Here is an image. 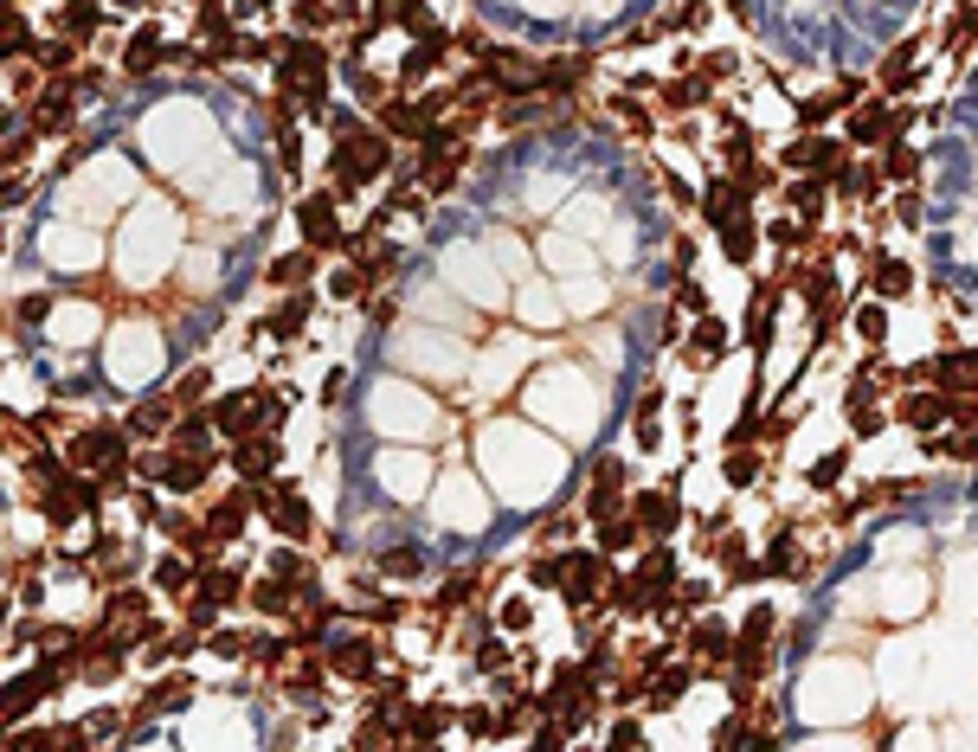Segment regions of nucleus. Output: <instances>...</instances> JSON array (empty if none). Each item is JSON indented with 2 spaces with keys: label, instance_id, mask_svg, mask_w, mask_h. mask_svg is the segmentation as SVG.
Listing matches in <instances>:
<instances>
[{
  "label": "nucleus",
  "instance_id": "nucleus-14",
  "mask_svg": "<svg viewBox=\"0 0 978 752\" xmlns=\"http://www.w3.org/2000/svg\"><path fill=\"white\" fill-rule=\"evenodd\" d=\"M934 386H940L946 399H978V354L972 347H953L934 361Z\"/></svg>",
  "mask_w": 978,
  "mask_h": 752
},
{
  "label": "nucleus",
  "instance_id": "nucleus-6",
  "mask_svg": "<svg viewBox=\"0 0 978 752\" xmlns=\"http://www.w3.org/2000/svg\"><path fill=\"white\" fill-rule=\"evenodd\" d=\"M77 104L84 97H77L72 84H45L33 104H26V129L33 136H65V129H77Z\"/></svg>",
  "mask_w": 978,
  "mask_h": 752
},
{
  "label": "nucleus",
  "instance_id": "nucleus-40",
  "mask_svg": "<svg viewBox=\"0 0 978 752\" xmlns=\"http://www.w3.org/2000/svg\"><path fill=\"white\" fill-rule=\"evenodd\" d=\"M380 572H386V579H418V572H425V554H418V547H386V554H380Z\"/></svg>",
  "mask_w": 978,
  "mask_h": 752
},
{
  "label": "nucleus",
  "instance_id": "nucleus-15",
  "mask_svg": "<svg viewBox=\"0 0 978 752\" xmlns=\"http://www.w3.org/2000/svg\"><path fill=\"white\" fill-rule=\"evenodd\" d=\"M277 463H284V451H277V438L264 431V438H245V444H232V470H238V483H270L277 476Z\"/></svg>",
  "mask_w": 978,
  "mask_h": 752
},
{
  "label": "nucleus",
  "instance_id": "nucleus-11",
  "mask_svg": "<svg viewBox=\"0 0 978 752\" xmlns=\"http://www.w3.org/2000/svg\"><path fill=\"white\" fill-rule=\"evenodd\" d=\"M322 663L348 681H374V663H380V643L374 637H336L322 643Z\"/></svg>",
  "mask_w": 978,
  "mask_h": 752
},
{
  "label": "nucleus",
  "instance_id": "nucleus-35",
  "mask_svg": "<svg viewBox=\"0 0 978 752\" xmlns=\"http://www.w3.org/2000/svg\"><path fill=\"white\" fill-rule=\"evenodd\" d=\"M857 335L869 341V347H882V335H889V302H857Z\"/></svg>",
  "mask_w": 978,
  "mask_h": 752
},
{
  "label": "nucleus",
  "instance_id": "nucleus-46",
  "mask_svg": "<svg viewBox=\"0 0 978 752\" xmlns=\"http://www.w3.org/2000/svg\"><path fill=\"white\" fill-rule=\"evenodd\" d=\"M302 322H309V297H290L284 309H277V315H270V335H284V341H290V335L302 329Z\"/></svg>",
  "mask_w": 978,
  "mask_h": 752
},
{
  "label": "nucleus",
  "instance_id": "nucleus-42",
  "mask_svg": "<svg viewBox=\"0 0 978 752\" xmlns=\"http://www.w3.org/2000/svg\"><path fill=\"white\" fill-rule=\"evenodd\" d=\"M978 45V7H959L953 26H946V52H972Z\"/></svg>",
  "mask_w": 978,
  "mask_h": 752
},
{
  "label": "nucleus",
  "instance_id": "nucleus-48",
  "mask_svg": "<svg viewBox=\"0 0 978 752\" xmlns=\"http://www.w3.org/2000/svg\"><path fill=\"white\" fill-rule=\"evenodd\" d=\"M895 219H902V226H921V187L895 193Z\"/></svg>",
  "mask_w": 978,
  "mask_h": 752
},
{
  "label": "nucleus",
  "instance_id": "nucleus-49",
  "mask_svg": "<svg viewBox=\"0 0 978 752\" xmlns=\"http://www.w3.org/2000/svg\"><path fill=\"white\" fill-rule=\"evenodd\" d=\"M580 522H586V515H573V508H566V515H548L541 534H548V540H561V534H566V540H573V527H580Z\"/></svg>",
  "mask_w": 978,
  "mask_h": 752
},
{
  "label": "nucleus",
  "instance_id": "nucleus-2",
  "mask_svg": "<svg viewBox=\"0 0 978 752\" xmlns=\"http://www.w3.org/2000/svg\"><path fill=\"white\" fill-rule=\"evenodd\" d=\"M612 560H605L599 547H580V554H566V586H561V599L573 604V611H599L605 604V592H612Z\"/></svg>",
  "mask_w": 978,
  "mask_h": 752
},
{
  "label": "nucleus",
  "instance_id": "nucleus-34",
  "mask_svg": "<svg viewBox=\"0 0 978 752\" xmlns=\"http://www.w3.org/2000/svg\"><path fill=\"white\" fill-rule=\"evenodd\" d=\"M759 470H766V463H759V451H753V444H741V451L721 456V476H727L734 490H753V483H759Z\"/></svg>",
  "mask_w": 978,
  "mask_h": 752
},
{
  "label": "nucleus",
  "instance_id": "nucleus-23",
  "mask_svg": "<svg viewBox=\"0 0 978 752\" xmlns=\"http://www.w3.org/2000/svg\"><path fill=\"white\" fill-rule=\"evenodd\" d=\"M52 26H59V39H72V45H91V39H97V26H104V7H91V0L59 7V13H52Z\"/></svg>",
  "mask_w": 978,
  "mask_h": 752
},
{
  "label": "nucleus",
  "instance_id": "nucleus-45",
  "mask_svg": "<svg viewBox=\"0 0 978 752\" xmlns=\"http://www.w3.org/2000/svg\"><path fill=\"white\" fill-rule=\"evenodd\" d=\"M843 470H850V451H825L818 463H811V490H837Z\"/></svg>",
  "mask_w": 978,
  "mask_h": 752
},
{
  "label": "nucleus",
  "instance_id": "nucleus-24",
  "mask_svg": "<svg viewBox=\"0 0 978 752\" xmlns=\"http://www.w3.org/2000/svg\"><path fill=\"white\" fill-rule=\"evenodd\" d=\"M168 52H174V45H168V39L149 26V33L129 39V52H123V72H129V77H149L155 65H168Z\"/></svg>",
  "mask_w": 978,
  "mask_h": 752
},
{
  "label": "nucleus",
  "instance_id": "nucleus-32",
  "mask_svg": "<svg viewBox=\"0 0 978 752\" xmlns=\"http://www.w3.org/2000/svg\"><path fill=\"white\" fill-rule=\"evenodd\" d=\"M206 386H213V367H188V374L168 386V399H174L181 412H206V406H200V399H206Z\"/></svg>",
  "mask_w": 978,
  "mask_h": 752
},
{
  "label": "nucleus",
  "instance_id": "nucleus-29",
  "mask_svg": "<svg viewBox=\"0 0 978 752\" xmlns=\"http://www.w3.org/2000/svg\"><path fill=\"white\" fill-rule=\"evenodd\" d=\"M329 297H336V302H368V297H374V270H368V264L336 270V277H329Z\"/></svg>",
  "mask_w": 978,
  "mask_h": 752
},
{
  "label": "nucleus",
  "instance_id": "nucleus-18",
  "mask_svg": "<svg viewBox=\"0 0 978 752\" xmlns=\"http://www.w3.org/2000/svg\"><path fill=\"white\" fill-rule=\"evenodd\" d=\"M727 322H715V315H702V322H695V329H689V341H682V361H689V367H695V374H709V367H715L721 354H727Z\"/></svg>",
  "mask_w": 978,
  "mask_h": 752
},
{
  "label": "nucleus",
  "instance_id": "nucleus-50",
  "mask_svg": "<svg viewBox=\"0 0 978 752\" xmlns=\"http://www.w3.org/2000/svg\"><path fill=\"white\" fill-rule=\"evenodd\" d=\"M277 149H284V174H297V168H302V136H297V129H284V142H277Z\"/></svg>",
  "mask_w": 978,
  "mask_h": 752
},
{
  "label": "nucleus",
  "instance_id": "nucleus-39",
  "mask_svg": "<svg viewBox=\"0 0 978 752\" xmlns=\"http://www.w3.org/2000/svg\"><path fill=\"white\" fill-rule=\"evenodd\" d=\"M309 270H316V251H284V258H270L264 277H270V283H302Z\"/></svg>",
  "mask_w": 978,
  "mask_h": 752
},
{
  "label": "nucleus",
  "instance_id": "nucleus-13",
  "mask_svg": "<svg viewBox=\"0 0 978 752\" xmlns=\"http://www.w3.org/2000/svg\"><path fill=\"white\" fill-rule=\"evenodd\" d=\"M374 129L386 136V142H425V136H432V122L418 116V104H413V97H400V90H393V97L374 110Z\"/></svg>",
  "mask_w": 978,
  "mask_h": 752
},
{
  "label": "nucleus",
  "instance_id": "nucleus-43",
  "mask_svg": "<svg viewBox=\"0 0 978 752\" xmlns=\"http://www.w3.org/2000/svg\"><path fill=\"white\" fill-rule=\"evenodd\" d=\"M670 302H677V315H695V322L709 315V290H702L695 277H677V290H670Z\"/></svg>",
  "mask_w": 978,
  "mask_h": 752
},
{
  "label": "nucleus",
  "instance_id": "nucleus-27",
  "mask_svg": "<svg viewBox=\"0 0 978 752\" xmlns=\"http://www.w3.org/2000/svg\"><path fill=\"white\" fill-rule=\"evenodd\" d=\"M786 200H791V213H798V226L811 232V226H818V219H825V206H830V187H825V181H811V174H805V181H791V187H786Z\"/></svg>",
  "mask_w": 978,
  "mask_h": 752
},
{
  "label": "nucleus",
  "instance_id": "nucleus-31",
  "mask_svg": "<svg viewBox=\"0 0 978 752\" xmlns=\"http://www.w3.org/2000/svg\"><path fill=\"white\" fill-rule=\"evenodd\" d=\"M721 238V258L727 264H753V251H759V219H741V226L715 232Z\"/></svg>",
  "mask_w": 978,
  "mask_h": 752
},
{
  "label": "nucleus",
  "instance_id": "nucleus-41",
  "mask_svg": "<svg viewBox=\"0 0 978 752\" xmlns=\"http://www.w3.org/2000/svg\"><path fill=\"white\" fill-rule=\"evenodd\" d=\"M921 174V154L907 149V142H889V154H882V181H914Z\"/></svg>",
  "mask_w": 978,
  "mask_h": 752
},
{
  "label": "nucleus",
  "instance_id": "nucleus-17",
  "mask_svg": "<svg viewBox=\"0 0 978 752\" xmlns=\"http://www.w3.org/2000/svg\"><path fill=\"white\" fill-rule=\"evenodd\" d=\"M889 129H895L889 97H869V104H857V110H850V136H843V142H850V149H875V142L889 149Z\"/></svg>",
  "mask_w": 978,
  "mask_h": 752
},
{
  "label": "nucleus",
  "instance_id": "nucleus-19",
  "mask_svg": "<svg viewBox=\"0 0 978 752\" xmlns=\"http://www.w3.org/2000/svg\"><path fill=\"white\" fill-rule=\"evenodd\" d=\"M843 418H850V438H875L889 412H882V399L869 393V379H850V393H843Z\"/></svg>",
  "mask_w": 978,
  "mask_h": 752
},
{
  "label": "nucleus",
  "instance_id": "nucleus-16",
  "mask_svg": "<svg viewBox=\"0 0 978 752\" xmlns=\"http://www.w3.org/2000/svg\"><path fill=\"white\" fill-rule=\"evenodd\" d=\"M59 681H65V669L39 663L33 676H20L13 688H7V715H0V720H13V727H20V720L33 715V701H39V695H59Z\"/></svg>",
  "mask_w": 978,
  "mask_h": 752
},
{
  "label": "nucleus",
  "instance_id": "nucleus-8",
  "mask_svg": "<svg viewBox=\"0 0 978 752\" xmlns=\"http://www.w3.org/2000/svg\"><path fill=\"white\" fill-rule=\"evenodd\" d=\"M631 522H638L644 540H670V534L682 527L677 490H644V495H631Z\"/></svg>",
  "mask_w": 978,
  "mask_h": 752
},
{
  "label": "nucleus",
  "instance_id": "nucleus-54",
  "mask_svg": "<svg viewBox=\"0 0 978 752\" xmlns=\"http://www.w3.org/2000/svg\"><path fill=\"white\" fill-rule=\"evenodd\" d=\"M959 456H966V463H978V431H966V438H959Z\"/></svg>",
  "mask_w": 978,
  "mask_h": 752
},
{
  "label": "nucleus",
  "instance_id": "nucleus-36",
  "mask_svg": "<svg viewBox=\"0 0 978 752\" xmlns=\"http://www.w3.org/2000/svg\"><path fill=\"white\" fill-rule=\"evenodd\" d=\"M657 412H663V393L650 386V393L638 399V412H631V431H638V444H644V451L657 444Z\"/></svg>",
  "mask_w": 978,
  "mask_h": 752
},
{
  "label": "nucleus",
  "instance_id": "nucleus-26",
  "mask_svg": "<svg viewBox=\"0 0 978 752\" xmlns=\"http://www.w3.org/2000/svg\"><path fill=\"white\" fill-rule=\"evenodd\" d=\"M773 309H779V290H773V283H753V297H747V347H766V341H773Z\"/></svg>",
  "mask_w": 978,
  "mask_h": 752
},
{
  "label": "nucleus",
  "instance_id": "nucleus-5",
  "mask_svg": "<svg viewBox=\"0 0 978 752\" xmlns=\"http://www.w3.org/2000/svg\"><path fill=\"white\" fill-rule=\"evenodd\" d=\"M889 418H895V425H907V431H921V438H934L946 418H953V399H946L940 386H907L902 399L889 406Z\"/></svg>",
  "mask_w": 978,
  "mask_h": 752
},
{
  "label": "nucleus",
  "instance_id": "nucleus-9",
  "mask_svg": "<svg viewBox=\"0 0 978 752\" xmlns=\"http://www.w3.org/2000/svg\"><path fill=\"white\" fill-rule=\"evenodd\" d=\"M213 463H220V456H193V451H168V444H161V483H155V490H168V495L206 490Z\"/></svg>",
  "mask_w": 978,
  "mask_h": 752
},
{
  "label": "nucleus",
  "instance_id": "nucleus-33",
  "mask_svg": "<svg viewBox=\"0 0 978 752\" xmlns=\"http://www.w3.org/2000/svg\"><path fill=\"white\" fill-rule=\"evenodd\" d=\"M270 579H284V586L309 592V586H316V566L302 560L297 547H277V554H270Z\"/></svg>",
  "mask_w": 978,
  "mask_h": 752
},
{
  "label": "nucleus",
  "instance_id": "nucleus-47",
  "mask_svg": "<svg viewBox=\"0 0 978 752\" xmlns=\"http://www.w3.org/2000/svg\"><path fill=\"white\" fill-rule=\"evenodd\" d=\"M477 669H483V676H502V669H509V643L502 637L477 643Z\"/></svg>",
  "mask_w": 978,
  "mask_h": 752
},
{
  "label": "nucleus",
  "instance_id": "nucleus-51",
  "mask_svg": "<svg viewBox=\"0 0 978 752\" xmlns=\"http://www.w3.org/2000/svg\"><path fill=\"white\" fill-rule=\"evenodd\" d=\"M561 740H566L561 727H548V720H541V733H534V746H528V752H561Z\"/></svg>",
  "mask_w": 978,
  "mask_h": 752
},
{
  "label": "nucleus",
  "instance_id": "nucleus-28",
  "mask_svg": "<svg viewBox=\"0 0 978 752\" xmlns=\"http://www.w3.org/2000/svg\"><path fill=\"white\" fill-rule=\"evenodd\" d=\"M245 604H252V611H264V617H277L284 604H302V592H297V586H284V579H270V572H264V579H252V592H245Z\"/></svg>",
  "mask_w": 978,
  "mask_h": 752
},
{
  "label": "nucleus",
  "instance_id": "nucleus-7",
  "mask_svg": "<svg viewBox=\"0 0 978 752\" xmlns=\"http://www.w3.org/2000/svg\"><path fill=\"white\" fill-rule=\"evenodd\" d=\"M753 193L734 181V174H715L709 187H702V219L715 232H727V226H741V219H753V206H747Z\"/></svg>",
  "mask_w": 978,
  "mask_h": 752
},
{
  "label": "nucleus",
  "instance_id": "nucleus-22",
  "mask_svg": "<svg viewBox=\"0 0 978 752\" xmlns=\"http://www.w3.org/2000/svg\"><path fill=\"white\" fill-rule=\"evenodd\" d=\"M779 631V617H773V604H747V617H741V631H734V656H759L766 643Z\"/></svg>",
  "mask_w": 978,
  "mask_h": 752
},
{
  "label": "nucleus",
  "instance_id": "nucleus-52",
  "mask_svg": "<svg viewBox=\"0 0 978 752\" xmlns=\"http://www.w3.org/2000/svg\"><path fill=\"white\" fill-rule=\"evenodd\" d=\"M45 309H52V297H20V322H39Z\"/></svg>",
  "mask_w": 978,
  "mask_h": 752
},
{
  "label": "nucleus",
  "instance_id": "nucleus-3",
  "mask_svg": "<svg viewBox=\"0 0 978 752\" xmlns=\"http://www.w3.org/2000/svg\"><path fill=\"white\" fill-rule=\"evenodd\" d=\"M297 232H302V251H348V232H341V213H336V193H302L297 200Z\"/></svg>",
  "mask_w": 978,
  "mask_h": 752
},
{
  "label": "nucleus",
  "instance_id": "nucleus-37",
  "mask_svg": "<svg viewBox=\"0 0 978 752\" xmlns=\"http://www.w3.org/2000/svg\"><path fill=\"white\" fill-rule=\"evenodd\" d=\"M528 579H534V586H548V592H561V586H566V554H554V547H548V554H534V560H528Z\"/></svg>",
  "mask_w": 978,
  "mask_h": 752
},
{
  "label": "nucleus",
  "instance_id": "nucleus-12",
  "mask_svg": "<svg viewBox=\"0 0 978 752\" xmlns=\"http://www.w3.org/2000/svg\"><path fill=\"white\" fill-rule=\"evenodd\" d=\"M270 527L290 540V547H302L309 534H316V508H309V495L297 490V483H277V508H270Z\"/></svg>",
  "mask_w": 978,
  "mask_h": 752
},
{
  "label": "nucleus",
  "instance_id": "nucleus-4",
  "mask_svg": "<svg viewBox=\"0 0 978 752\" xmlns=\"http://www.w3.org/2000/svg\"><path fill=\"white\" fill-rule=\"evenodd\" d=\"M593 527H612L631 515V502H625V463L618 456H599L593 463V490H586V508H580Z\"/></svg>",
  "mask_w": 978,
  "mask_h": 752
},
{
  "label": "nucleus",
  "instance_id": "nucleus-20",
  "mask_svg": "<svg viewBox=\"0 0 978 752\" xmlns=\"http://www.w3.org/2000/svg\"><path fill=\"white\" fill-rule=\"evenodd\" d=\"M869 290H875V302H902L907 290H914V270H907L902 258H869Z\"/></svg>",
  "mask_w": 978,
  "mask_h": 752
},
{
  "label": "nucleus",
  "instance_id": "nucleus-25",
  "mask_svg": "<svg viewBox=\"0 0 978 752\" xmlns=\"http://www.w3.org/2000/svg\"><path fill=\"white\" fill-rule=\"evenodd\" d=\"M830 193L837 200H850V206H863V200H875L882 193V168H869V161H850L837 181H830Z\"/></svg>",
  "mask_w": 978,
  "mask_h": 752
},
{
  "label": "nucleus",
  "instance_id": "nucleus-21",
  "mask_svg": "<svg viewBox=\"0 0 978 752\" xmlns=\"http://www.w3.org/2000/svg\"><path fill=\"white\" fill-rule=\"evenodd\" d=\"M91 572H97V579H104V586H123V579H129V572H136V547H129V540H97V547H91Z\"/></svg>",
  "mask_w": 978,
  "mask_h": 752
},
{
  "label": "nucleus",
  "instance_id": "nucleus-1",
  "mask_svg": "<svg viewBox=\"0 0 978 752\" xmlns=\"http://www.w3.org/2000/svg\"><path fill=\"white\" fill-rule=\"evenodd\" d=\"M850 161H857V154H850L843 136H798L791 149H779V174H798V181L811 174V181H825V187H830Z\"/></svg>",
  "mask_w": 978,
  "mask_h": 752
},
{
  "label": "nucleus",
  "instance_id": "nucleus-10",
  "mask_svg": "<svg viewBox=\"0 0 978 752\" xmlns=\"http://www.w3.org/2000/svg\"><path fill=\"white\" fill-rule=\"evenodd\" d=\"M753 579H811L805 547H798V534H791V527H779V534L766 540V554L753 560Z\"/></svg>",
  "mask_w": 978,
  "mask_h": 752
},
{
  "label": "nucleus",
  "instance_id": "nucleus-44",
  "mask_svg": "<svg viewBox=\"0 0 978 752\" xmlns=\"http://www.w3.org/2000/svg\"><path fill=\"white\" fill-rule=\"evenodd\" d=\"M747 740H753L747 708H741V715H727V720L715 727V752H747Z\"/></svg>",
  "mask_w": 978,
  "mask_h": 752
},
{
  "label": "nucleus",
  "instance_id": "nucleus-30",
  "mask_svg": "<svg viewBox=\"0 0 978 752\" xmlns=\"http://www.w3.org/2000/svg\"><path fill=\"white\" fill-rule=\"evenodd\" d=\"M534 631V604L522 592H509V599L496 604V637H528Z\"/></svg>",
  "mask_w": 978,
  "mask_h": 752
},
{
  "label": "nucleus",
  "instance_id": "nucleus-38",
  "mask_svg": "<svg viewBox=\"0 0 978 752\" xmlns=\"http://www.w3.org/2000/svg\"><path fill=\"white\" fill-rule=\"evenodd\" d=\"M470 592H477V572H451V579H445V592L432 599V617H451V611L470 599Z\"/></svg>",
  "mask_w": 978,
  "mask_h": 752
},
{
  "label": "nucleus",
  "instance_id": "nucleus-53",
  "mask_svg": "<svg viewBox=\"0 0 978 752\" xmlns=\"http://www.w3.org/2000/svg\"><path fill=\"white\" fill-rule=\"evenodd\" d=\"M747 752H779V740H773V733L759 727V733H753V740H747Z\"/></svg>",
  "mask_w": 978,
  "mask_h": 752
}]
</instances>
